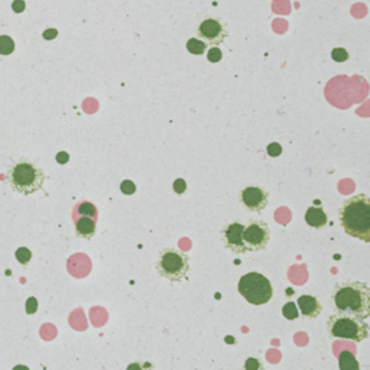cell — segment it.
<instances>
[{
    "mask_svg": "<svg viewBox=\"0 0 370 370\" xmlns=\"http://www.w3.org/2000/svg\"><path fill=\"white\" fill-rule=\"evenodd\" d=\"M190 260L191 259L185 252L177 248H165L159 252L155 268L161 278L169 282H180L190 272Z\"/></svg>",
    "mask_w": 370,
    "mask_h": 370,
    "instance_id": "obj_5",
    "label": "cell"
},
{
    "mask_svg": "<svg viewBox=\"0 0 370 370\" xmlns=\"http://www.w3.org/2000/svg\"><path fill=\"white\" fill-rule=\"evenodd\" d=\"M237 291L252 306H265L273 297L271 280L260 272H249L239 279Z\"/></svg>",
    "mask_w": 370,
    "mask_h": 370,
    "instance_id": "obj_6",
    "label": "cell"
},
{
    "mask_svg": "<svg viewBox=\"0 0 370 370\" xmlns=\"http://www.w3.org/2000/svg\"><path fill=\"white\" fill-rule=\"evenodd\" d=\"M222 58H223V52H222L220 48L213 47V48L208 50V52H207V59H208L210 62H220Z\"/></svg>",
    "mask_w": 370,
    "mask_h": 370,
    "instance_id": "obj_24",
    "label": "cell"
},
{
    "mask_svg": "<svg viewBox=\"0 0 370 370\" xmlns=\"http://www.w3.org/2000/svg\"><path fill=\"white\" fill-rule=\"evenodd\" d=\"M332 304L336 313L370 317V288L363 280L340 282L332 291Z\"/></svg>",
    "mask_w": 370,
    "mask_h": 370,
    "instance_id": "obj_2",
    "label": "cell"
},
{
    "mask_svg": "<svg viewBox=\"0 0 370 370\" xmlns=\"http://www.w3.org/2000/svg\"><path fill=\"white\" fill-rule=\"evenodd\" d=\"M266 154L271 157V158H278L280 154H282V145L278 143V142H272L268 145L266 148Z\"/></svg>",
    "mask_w": 370,
    "mask_h": 370,
    "instance_id": "obj_25",
    "label": "cell"
},
{
    "mask_svg": "<svg viewBox=\"0 0 370 370\" xmlns=\"http://www.w3.org/2000/svg\"><path fill=\"white\" fill-rule=\"evenodd\" d=\"M126 370H155V364L152 362H132L129 363Z\"/></svg>",
    "mask_w": 370,
    "mask_h": 370,
    "instance_id": "obj_21",
    "label": "cell"
},
{
    "mask_svg": "<svg viewBox=\"0 0 370 370\" xmlns=\"http://www.w3.org/2000/svg\"><path fill=\"white\" fill-rule=\"evenodd\" d=\"M25 2L24 0H15V2L12 3V9L16 12V13H22L25 10Z\"/></svg>",
    "mask_w": 370,
    "mask_h": 370,
    "instance_id": "obj_28",
    "label": "cell"
},
{
    "mask_svg": "<svg viewBox=\"0 0 370 370\" xmlns=\"http://www.w3.org/2000/svg\"><path fill=\"white\" fill-rule=\"evenodd\" d=\"M15 51V42L9 35H0V54L10 55Z\"/></svg>",
    "mask_w": 370,
    "mask_h": 370,
    "instance_id": "obj_17",
    "label": "cell"
},
{
    "mask_svg": "<svg viewBox=\"0 0 370 370\" xmlns=\"http://www.w3.org/2000/svg\"><path fill=\"white\" fill-rule=\"evenodd\" d=\"M271 229L264 220H250L243 230V242L248 252H262L271 242Z\"/></svg>",
    "mask_w": 370,
    "mask_h": 370,
    "instance_id": "obj_7",
    "label": "cell"
},
{
    "mask_svg": "<svg viewBox=\"0 0 370 370\" xmlns=\"http://www.w3.org/2000/svg\"><path fill=\"white\" fill-rule=\"evenodd\" d=\"M243 370H265V364L257 357H248L243 363Z\"/></svg>",
    "mask_w": 370,
    "mask_h": 370,
    "instance_id": "obj_20",
    "label": "cell"
},
{
    "mask_svg": "<svg viewBox=\"0 0 370 370\" xmlns=\"http://www.w3.org/2000/svg\"><path fill=\"white\" fill-rule=\"evenodd\" d=\"M339 220L347 236L370 243V199L360 192L343 200Z\"/></svg>",
    "mask_w": 370,
    "mask_h": 370,
    "instance_id": "obj_1",
    "label": "cell"
},
{
    "mask_svg": "<svg viewBox=\"0 0 370 370\" xmlns=\"http://www.w3.org/2000/svg\"><path fill=\"white\" fill-rule=\"evenodd\" d=\"M241 203L249 211L260 213L269 204V191L257 185L246 187L241 191Z\"/></svg>",
    "mask_w": 370,
    "mask_h": 370,
    "instance_id": "obj_10",
    "label": "cell"
},
{
    "mask_svg": "<svg viewBox=\"0 0 370 370\" xmlns=\"http://www.w3.org/2000/svg\"><path fill=\"white\" fill-rule=\"evenodd\" d=\"M349 52H347L344 48L339 47V48H334L332 51V58L336 61V62H346L347 59H349Z\"/></svg>",
    "mask_w": 370,
    "mask_h": 370,
    "instance_id": "obj_23",
    "label": "cell"
},
{
    "mask_svg": "<svg viewBox=\"0 0 370 370\" xmlns=\"http://www.w3.org/2000/svg\"><path fill=\"white\" fill-rule=\"evenodd\" d=\"M172 190L177 195H183L187 191V181L184 178H177L172 184Z\"/></svg>",
    "mask_w": 370,
    "mask_h": 370,
    "instance_id": "obj_26",
    "label": "cell"
},
{
    "mask_svg": "<svg viewBox=\"0 0 370 370\" xmlns=\"http://www.w3.org/2000/svg\"><path fill=\"white\" fill-rule=\"evenodd\" d=\"M327 334L330 339L362 343L369 337V324L355 314L333 313L327 318Z\"/></svg>",
    "mask_w": 370,
    "mask_h": 370,
    "instance_id": "obj_4",
    "label": "cell"
},
{
    "mask_svg": "<svg viewBox=\"0 0 370 370\" xmlns=\"http://www.w3.org/2000/svg\"><path fill=\"white\" fill-rule=\"evenodd\" d=\"M339 369L340 370H362V366L353 353L344 350L339 355Z\"/></svg>",
    "mask_w": 370,
    "mask_h": 370,
    "instance_id": "obj_15",
    "label": "cell"
},
{
    "mask_svg": "<svg viewBox=\"0 0 370 370\" xmlns=\"http://www.w3.org/2000/svg\"><path fill=\"white\" fill-rule=\"evenodd\" d=\"M57 35H58L57 29H47L45 32H43V38L45 39H55Z\"/></svg>",
    "mask_w": 370,
    "mask_h": 370,
    "instance_id": "obj_30",
    "label": "cell"
},
{
    "mask_svg": "<svg viewBox=\"0 0 370 370\" xmlns=\"http://www.w3.org/2000/svg\"><path fill=\"white\" fill-rule=\"evenodd\" d=\"M12 370H31L28 366H25V364H16Z\"/></svg>",
    "mask_w": 370,
    "mask_h": 370,
    "instance_id": "obj_31",
    "label": "cell"
},
{
    "mask_svg": "<svg viewBox=\"0 0 370 370\" xmlns=\"http://www.w3.org/2000/svg\"><path fill=\"white\" fill-rule=\"evenodd\" d=\"M197 38L203 41L206 45L219 47L227 38V31L219 19L207 17L200 22L197 28Z\"/></svg>",
    "mask_w": 370,
    "mask_h": 370,
    "instance_id": "obj_8",
    "label": "cell"
},
{
    "mask_svg": "<svg viewBox=\"0 0 370 370\" xmlns=\"http://www.w3.org/2000/svg\"><path fill=\"white\" fill-rule=\"evenodd\" d=\"M282 315H284L287 320L290 321H294L299 317V311H298V307H297V304L290 301L287 302L284 307H282Z\"/></svg>",
    "mask_w": 370,
    "mask_h": 370,
    "instance_id": "obj_18",
    "label": "cell"
},
{
    "mask_svg": "<svg viewBox=\"0 0 370 370\" xmlns=\"http://www.w3.org/2000/svg\"><path fill=\"white\" fill-rule=\"evenodd\" d=\"M243 230L245 225L239 222H232L226 225L222 230V242L225 248L236 255L248 253V248L243 242Z\"/></svg>",
    "mask_w": 370,
    "mask_h": 370,
    "instance_id": "obj_9",
    "label": "cell"
},
{
    "mask_svg": "<svg viewBox=\"0 0 370 370\" xmlns=\"http://www.w3.org/2000/svg\"><path fill=\"white\" fill-rule=\"evenodd\" d=\"M47 181L45 172L35 162L22 158L12 164L6 172V183L10 190L20 195H32L43 188Z\"/></svg>",
    "mask_w": 370,
    "mask_h": 370,
    "instance_id": "obj_3",
    "label": "cell"
},
{
    "mask_svg": "<svg viewBox=\"0 0 370 370\" xmlns=\"http://www.w3.org/2000/svg\"><path fill=\"white\" fill-rule=\"evenodd\" d=\"M77 217H92V219L99 220V210L92 201H80L73 210V220Z\"/></svg>",
    "mask_w": 370,
    "mask_h": 370,
    "instance_id": "obj_14",
    "label": "cell"
},
{
    "mask_svg": "<svg viewBox=\"0 0 370 370\" xmlns=\"http://www.w3.org/2000/svg\"><path fill=\"white\" fill-rule=\"evenodd\" d=\"M15 257L17 262L20 265H28L31 262V259H32V252L28 249V248H19L16 252H15Z\"/></svg>",
    "mask_w": 370,
    "mask_h": 370,
    "instance_id": "obj_19",
    "label": "cell"
},
{
    "mask_svg": "<svg viewBox=\"0 0 370 370\" xmlns=\"http://www.w3.org/2000/svg\"><path fill=\"white\" fill-rule=\"evenodd\" d=\"M306 223L313 227V229H322L327 226L329 223V217H327V213L324 211L322 207L320 206H311L308 207L307 213H306Z\"/></svg>",
    "mask_w": 370,
    "mask_h": 370,
    "instance_id": "obj_13",
    "label": "cell"
},
{
    "mask_svg": "<svg viewBox=\"0 0 370 370\" xmlns=\"http://www.w3.org/2000/svg\"><path fill=\"white\" fill-rule=\"evenodd\" d=\"M187 51L192 55H203L207 51V45L199 38H191L187 42Z\"/></svg>",
    "mask_w": 370,
    "mask_h": 370,
    "instance_id": "obj_16",
    "label": "cell"
},
{
    "mask_svg": "<svg viewBox=\"0 0 370 370\" xmlns=\"http://www.w3.org/2000/svg\"><path fill=\"white\" fill-rule=\"evenodd\" d=\"M120 191L124 195H134L138 191V188H136V184L132 180H124L120 184Z\"/></svg>",
    "mask_w": 370,
    "mask_h": 370,
    "instance_id": "obj_22",
    "label": "cell"
},
{
    "mask_svg": "<svg viewBox=\"0 0 370 370\" xmlns=\"http://www.w3.org/2000/svg\"><path fill=\"white\" fill-rule=\"evenodd\" d=\"M297 306H298V311L301 313V315L304 318H317L321 311H322V306L320 299L315 295H301L297 301Z\"/></svg>",
    "mask_w": 370,
    "mask_h": 370,
    "instance_id": "obj_11",
    "label": "cell"
},
{
    "mask_svg": "<svg viewBox=\"0 0 370 370\" xmlns=\"http://www.w3.org/2000/svg\"><path fill=\"white\" fill-rule=\"evenodd\" d=\"M55 159H57L58 164L64 165V164H67V162L70 161V155L67 154V152H58L57 157H55Z\"/></svg>",
    "mask_w": 370,
    "mask_h": 370,
    "instance_id": "obj_29",
    "label": "cell"
},
{
    "mask_svg": "<svg viewBox=\"0 0 370 370\" xmlns=\"http://www.w3.org/2000/svg\"><path fill=\"white\" fill-rule=\"evenodd\" d=\"M74 229L76 234L84 241H92L97 233V220L92 217H77L74 219Z\"/></svg>",
    "mask_w": 370,
    "mask_h": 370,
    "instance_id": "obj_12",
    "label": "cell"
},
{
    "mask_svg": "<svg viewBox=\"0 0 370 370\" xmlns=\"http://www.w3.org/2000/svg\"><path fill=\"white\" fill-rule=\"evenodd\" d=\"M38 311V299L35 297H31L27 299V313L35 314Z\"/></svg>",
    "mask_w": 370,
    "mask_h": 370,
    "instance_id": "obj_27",
    "label": "cell"
}]
</instances>
